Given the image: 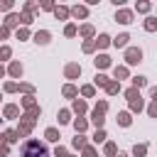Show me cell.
<instances>
[{
    "label": "cell",
    "mask_w": 157,
    "mask_h": 157,
    "mask_svg": "<svg viewBox=\"0 0 157 157\" xmlns=\"http://www.w3.org/2000/svg\"><path fill=\"white\" fill-rule=\"evenodd\" d=\"M22 157H47V150H44V145H39L37 140H29V142L22 147Z\"/></svg>",
    "instance_id": "1"
},
{
    "label": "cell",
    "mask_w": 157,
    "mask_h": 157,
    "mask_svg": "<svg viewBox=\"0 0 157 157\" xmlns=\"http://www.w3.org/2000/svg\"><path fill=\"white\" fill-rule=\"evenodd\" d=\"M125 61H128V64H137V61H142V52L135 49V47H130V49L125 52Z\"/></svg>",
    "instance_id": "2"
},
{
    "label": "cell",
    "mask_w": 157,
    "mask_h": 157,
    "mask_svg": "<svg viewBox=\"0 0 157 157\" xmlns=\"http://www.w3.org/2000/svg\"><path fill=\"white\" fill-rule=\"evenodd\" d=\"M115 20L123 22V25H128V22H132V12H130V10H120V12L115 15Z\"/></svg>",
    "instance_id": "3"
},
{
    "label": "cell",
    "mask_w": 157,
    "mask_h": 157,
    "mask_svg": "<svg viewBox=\"0 0 157 157\" xmlns=\"http://www.w3.org/2000/svg\"><path fill=\"white\" fill-rule=\"evenodd\" d=\"M78 74H81V66H78V64H69V66H66V76H69V78H76Z\"/></svg>",
    "instance_id": "4"
},
{
    "label": "cell",
    "mask_w": 157,
    "mask_h": 157,
    "mask_svg": "<svg viewBox=\"0 0 157 157\" xmlns=\"http://www.w3.org/2000/svg\"><path fill=\"white\" fill-rule=\"evenodd\" d=\"M86 12H88V10H86L83 5H76V7H71V15H74V17H86Z\"/></svg>",
    "instance_id": "5"
},
{
    "label": "cell",
    "mask_w": 157,
    "mask_h": 157,
    "mask_svg": "<svg viewBox=\"0 0 157 157\" xmlns=\"http://www.w3.org/2000/svg\"><path fill=\"white\" fill-rule=\"evenodd\" d=\"M34 42H37V44H47V42H49V32H37V34H34Z\"/></svg>",
    "instance_id": "6"
},
{
    "label": "cell",
    "mask_w": 157,
    "mask_h": 157,
    "mask_svg": "<svg viewBox=\"0 0 157 157\" xmlns=\"http://www.w3.org/2000/svg\"><path fill=\"white\" fill-rule=\"evenodd\" d=\"M105 91H108V93H118V91H120V81H108V83H105Z\"/></svg>",
    "instance_id": "7"
},
{
    "label": "cell",
    "mask_w": 157,
    "mask_h": 157,
    "mask_svg": "<svg viewBox=\"0 0 157 157\" xmlns=\"http://www.w3.org/2000/svg\"><path fill=\"white\" fill-rule=\"evenodd\" d=\"M128 39H130L128 34H118V37L113 39V44H115V47H125V44H128Z\"/></svg>",
    "instance_id": "8"
},
{
    "label": "cell",
    "mask_w": 157,
    "mask_h": 157,
    "mask_svg": "<svg viewBox=\"0 0 157 157\" xmlns=\"http://www.w3.org/2000/svg\"><path fill=\"white\" fill-rule=\"evenodd\" d=\"M96 44H98V47H108V44H110V37H108V34H98Z\"/></svg>",
    "instance_id": "9"
},
{
    "label": "cell",
    "mask_w": 157,
    "mask_h": 157,
    "mask_svg": "<svg viewBox=\"0 0 157 157\" xmlns=\"http://www.w3.org/2000/svg\"><path fill=\"white\" fill-rule=\"evenodd\" d=\"M108 64H110V59H108L105 54H101V56H96V66H101V69H103V66H108Z\"/></svg>",
    "instance_id": "10"
},
{
    "label": "cell",
    "mask_w": 157,
    "mask_h": 157,
    "mask_svg": "<svg viewBox=\"0 0 157 157\" xmlns=\"http://www.w3.org/2000/svg\"><path fill=\"white\" fill-rule=\"evenodd\" d=\"M10 74H12V76H22V66H20L17 61H12V64H10Z\"/></svg>",
    "instance_id": "11"
},
{
    "label": "cell",
    "mask_w": 157,
    "mask_h": 157,
    "mask_svg": "<svg viewBox=\"0 0 157 157\" xmlns=\"http://www.w3.org/2000/svg\"><path fill=\"white\" fill-rule=\"evenodd\" d=\"M20 110H17V105H5V118H15Z\"/></svg>",
    "instance_id": "12"
},
{
    "label": "cell",
    "mask_w": 157,
    "mask_h": 157,
    "mask_svg": "<svg viewBox=\"0 0 157 157\" xmlns=\"http://www.w3.org/2000/svg\"><path fill=\"white\" fill-rule=\"evenodd\" d=\"M125 76H128V69H125V66H115V78L120 81V78H125Z\"/></svg>",
    "instance_id": "13"
},
{
    "label": "cell",
    "mask_w": 157,
    "mask_h": 157,
    "mask_svg": "<svg viewBox=\"0 0 157 157\" xmlns=\"http://www.w3.org/2000/svg\"><path fill=\"white\" fill-rule=\"evenodd\" d=\"M54 15H56L59 20H64V17L69 15V10H66V7H54Z\"/></svg>",
    "instance_id": "14"
},
{
    "label": "cell",
    "mask_w": 157,
    "mask_h": 157,
    "mask_svg": "<svg viewBox=\"0 0 157 157\" xmlns=\"http://www.w3.org/2000/svg\"><path fill=\"white\" fill-rule=\"evenodd\" d=\"M93 123H96L98 128L103 125V113H101V110H93Z\"/></svg>",
    "instance_id": "15"
},
{
    "label": "cell",
    "mask_w": 157,
    "mask_h": 157,
    "mask_svg": "<svg viewBox=\"0 0 157 157\" xmlns=\"http://www.w3.org/2000/svg\"><path fill=\"white\" fill-rule=\"evenodd\" d=\"M118 123L120 125H130V113H120L118 115Z\"/></svg>",
    "instance_id": "16"
},
{
    "label": "cell",
    "mask_w": 157,
    "mask_h": 157,
    "mask_svg": "<svg viewBox=\"0 0 157 157\" xmlns=\"http://www.w3.org/2000/svg\"><path fill=\"white\" fill-rule=\"evenodd\" d=\"M47 140H52V142H56V140H59V132H56L54 128H49V130H47Z\"/></svg>",
    "instance_id": "17"
},
{
    "label": "cell",
    "mask_w": 157,
    "mask_h": 157,
    "mask_svg": "<svg viewBox=\"0 0 157 157\" xmlns=\"http://www.w3.org/2000/svg\"><path fill=\"white\" fill-rule=\"evenodd\" d=\"M78 32H81L83 37H91V34H93V27H91V25H83V27H81Z\"/></svg>",
    "instance_id": "18"
},
{
    "label": "cell",
    "mask_w": 157,
    "mask_h": 157,
    "mask_svg": "<svg viewBox=\"0 0 157 157\" xmlns=\"http://www.w3.org/2000/svg\"><path fill=\"white\" fill-rule=\"evenodd\" d=\"M74 110H76V113L81 115V113L86 110V103H83V101H76V103H74Z\"/></svg>",
    "instance_id": "19"
},
{
    "label": "cell",
    "mask_w": 157,
    "mask_h": 157,
    "mask_svg": "<svg viewBox=\"0 0 157 157\" xmlns=\"http://www.w3.org/2000/svg\"><path fill=\"white\" fill-rule=\"evenodd\" d=\"M17 137H20V135H17V130H10V132H5V140H7V142H15Z\"/></svg>",
    "instance_id": "20"
},
{
    "label": "cell",
    "mask_w": 157,
    "mask_h": 157,
    "mask_svg": "<svg viewBox=\"0 0 157 157\" xmlns=\"http://www.w3.org/2000/svg\"><path fill=\"white\" fill-rule=\"evenodd\" d=\"M20 22H22V25H29V22H32V15H29V12H22V15H20Z\"/></svg>",
    "instance_id": "21"
},
{
    "label": "cell",
    "mask_w": 157,
    "mask_h": 157,
    "mask_svg": "<svg viewBox=\"0 0 157 157\" xmlns=\"http://www.w3.org/2000/svg\"><path fill=\"white\" fill-rule=\"evenodd\" d=\"M17 22H20V15H15V12H12V15H7V25H10V27H12V25H17Z\"/></svg>",
    "instance_id": "22"
},
{
    "label": "cell",
    "mask_w": 157,
    "mask_h": 157,
    "mask_svg": "<svg viewBox=\"0 0 157 157\" xmlns=\"http://www.w3.org/2000/svg\"><path fill=\"white\" fill-rule=\"evenodd\" d=\"M145 27H147L150 32H155V27H157V22H155V17H147V22H145Z\"/></svg>",
    "instance_id": "23"
},
{
    "label": "cell",
    "mask_w": 157,
    "mask_h": 157,
    "mask_svg": "<svg viewBox=\"0 0 157 157\" xmlns=\"http://www.w3.org/2000/svg\"><path fill=\"white\" fill-rule=\"evenodd\" d=\"M130 108H132V110H140V108H142V98H135V101H130Z\"/></svg>",
    "instance_id": "24"
},
{
    "label": "cell",
    "mask_w": 157,
    "mask_h": 157,
    "mask_svg": "<svg viewBox=\"0 0 157 157\" xmlns=\"http://www.w3.org/2000/svg\"><path fill=\"white\" fill-rule=\"evenodd\" d=\"M74 147H86V140H83L81 135H76V137H74Z\"/></svg>",
    "instance_id": "25"
},
{
    "label": "cell",
    "mask_w": 157,
    "mask_h": 157,
    "mask_svg": "<svg viewBox=\"0 0 157 157\" xmlns=\"http://www.w3.org/2000/svg\"><path fill=\"white\" fill-rule=\"evenodd\" d=\"M145 152H147V147H145V145H135V157H142Z\"/></svg>",
    "instance_id": "26"
},
{
    "label": "cell",
    "mask_w": 157,
    "mask_h": 157,
    "mask_svg": "<svg viewBox=\"0 0 157 157\" xmlns=\"http://www.w3.org/2000/svg\"><path fill=\"white\" fill-rule=\"evenodd\" d=\"M96 83H98V86H105V83H108V76L98 74V76H96Z\"/></svg>",
    "instance_id": "27"
},
{
    "label": "cell",
    "mask_w": 157,
    "mask_h": 157,
    "mask_svg": "<svg viewBox=\"0 0 157 157\" xmlns=\"http://www.w3.org/2000/svg\"><path fill=\"white\" fill-rule=\"evenodd\" d=\"M132 83H135V88H140V86H145L147 81H145V76H137V78H132Z\"/></svg>",
    "instance_id": "28"
},
{
    "label": "cell",
    "mask_w": 157,
    "mask_h": 157,
    "mask_svg": "<svg viewBox=\"0 0 157 157\" xmlns=\"http://www.w3.org/2000/svg\"><path fill=\"white\" fill-rule=\"evenodd\" d=\"M74 125H76V132H83L86 130V120H76Z\"/></svg>",
    "instance_id": "29"
},
{
    "label": "cell",
    "mask_w": 157,
    "mask_h": 157,
    "mask_svg": "<svg viewBox=\"0 0 157 157\" xmlns=\"http://www.w3.org/2000/svg\"><path fill=\"white\" fill-rule=\"evenodd\" d=\"M64 32H66V37H74V34H76V27H74V25H66Z\"/></svg>",
    "instance_id": "30"
},
{
    "label": "cell",
    "mask_w": 157,
    "mask_h": 157,
    "mask_svg": "<svg viewBox=\"0 0 157 157\" xmlns=\"http://www.w3.org/2000/svg\"><path fill=\"white\" fill-rule=\"evenodd\" d=\"M64 96H76V88L74 86H64Z\"/></svg>",
    "instance_id": "31"
},
{
    "label": "cell",
    "mask_w": 157,
    "mask_h": 157,
    "mask_svg": "<svg viewBox=\"0 0 157 157\" xmlns=\"http://www.w3.org/2000/svg\"><path fill=\"white\" fill-rule=\"evenodd\" d=\"M128 98H130V101H135V98H140V93H137V88H130V91H128Z\"/></svg>",
    "instance_id": "32"
},
{
    "label": "cell",
    "mask_w": 157,
    "mask_h": 157,
    "mask_svg": "<svg viewBox=\"0 0 157 157\" xmlns=\"http://www.w3.org/2000/svg\"><path fill=\"white\" fill-rule=\"evenodd\" d=\"M59 123H69V110H61L59 113Z\"/></svg>",
    "instance_id": "33"
},
{
    "label": "cell",
    "mask_w": 157,
    "mask_h": 157,
    "mask_svg": "<svg viewBox=\"0 0 157 157\" xmlns=\"http://www.w3.org/2000/svg\"><path fill=\"white\" fill-rule=\"evenodd\" d=\"M7 56H10V47H2L0 49V59H7Z\"/></svg>",
    "instance_id": "34"
},
{
    "label": "cell",
    "mask_w": 157,
    "mask_h": 157,
    "mask_svg": "<svg viewBox=\"0 0 157 157\" xmlns=\"http://www.w3.org/2000/svg\"><path fill=\"white\" fill-rule=\"evenodd\" d=\"M93 140H96V142H103V140H105V132H103V130H98V132H96V137H93Z\"/></svg>",
    "instance_id": "35"
},
{
    "label": "cell",
    "mask_w": 157,
    "mask_h": 157,
    "mask_svg": "<svg viewBox=\"0 0 157 157\" xmlns=\"http://www.w3.org/2000/svg\"><path fill=\"white\" fill-rule=\"evenodd\" d=\"M10 7H12L10 0H0V10H10Z\"/></svg>",
    "instance_id": "36"
},
{
    "label": "cell",
    "mask_w": 157,
    "mask_h": 157,
    "mask_svg": "<svg viewBox=\"0 0 157 157\" xmlns=\"http://www.w3.org/2000/svg\"><path fill=\"white\" fill-rule=\"evenodd\" d=\"M137 10H140V12H147V10H150V2H140Z\"/></svg>",
    "instance_id": "37"
},
{
    "label": "cell",
    "mask_w": 157,
    "mask_h": 157,
    "mask_svg": "<svg viewBox=\"0 0 157 157\" xmlns=\"http://www.w3.org/2000/svg\"><path fill=\"white\" fill-rule=\"evenodd\" d=\"M105 152H108V155H115V145L108 142V145H105Z\"/></svg>",
    "instance_id": "38"
},
{
    "label": "cell",
    "mask_w": 157,
    "mask_h": 157,
    "mask_svg": "<svg viewBox=\"0 0 157 157\" xmlns=\"http://www.w3.org/2000/svg\"><path fill=\"white\" fill-rule=\"evenodd\" d=\"M17 39H27V29H17Z\"/></svg>",
    "instance_id": "39"
},
{
    "label": "cell",
    "mask_w": 157,
    "mask_h": 157,
    "mask_svg": "<svg viewBox=\"0 0 157 157\" xmlns=\"http://www.w3.org/2000/svg\"><path fill=\"white\" fill-rule=\"evenodd\" d=\"M93 47H96L93 42H86V44H83V52H93Z\"/></svg>",
    "instance_id": "40"
},
{
    "label": "cell",
    "mask_w": 157,
    "mask_h": 157,
    "mask_svg": "<svg viewBox=\"0 0 157 157\" xmlns=\"http://www.w3.org/2000/svg\"><path fill=\"white\" fill-rule=\"evenodd\" d=\"M83 96H93V86H83Z\"/></svg>",
    "instance_id": "41"
},
{
    "label": "cell",
    "mask_w": 157,
    "mask_h": 157,
    "mask_svg": "<svg viewBox=\"0 0 157 157\" xmlns=\"http://www.w3.org/2000/svg\"><path fill=\"white\" fill-rule=\"evenodd\" d=\"M83 157H96V152H93L91 147H86V150H83Z\"/></svg>",
    "instance_id": "42"
},
{
    "label": "cell",
    "mask_w": 157,
    "mask_h": 157,
    "mask_svg": "<svg viewBox=\"0 0 157 157\" xmlns=\"http://www.w3.org/2000/svg\"><path fill=\"white\" fill-rule=\"evenodd\" d=\"M5 91H17V83H5Z\"/></svg>",
    "instance_id": "43"
},
{
    "label": "cell",
    "mask_w": 157,
    "mask_h": 157,
    "mask_svg": "<svg viewBox=\"0 0 157 157\" xmlns=\"http://www.w3.org/2000/svg\"><path fill=\"white\" fill-rule=\"evenodd\" d=\"M7 37V27H0V39H5Z\"/></svg>",
    "instance_id": "44"
},
{
    "label": "cell",
    "mask_w": 157,
    "mask_h": 157,
    "mask_svg": "<svg viewBox=\"0 0 157 157\" xmlns=\"http://www.w3.org/2000/svg\"><path fill=\"white\" fill-rule=\"evenodd\" d=\"M7 155V147H0V157H5Z\"/></svg>",
    "instance_id": "45"
},
{
    "label": "cell",
    "mask_w": 157,
    "mask_h": 157,
    "mask_svg": "<svg viewBox=\"0 0 157 157\" xmlns=\"http://www.w3.org/2000/svg\"><path fill=\"white\" fill-rule=\"evenodd\" d=\"M0 145H5V135L2 132H0Z\"/></svg>",
    "instance_id": "46"
},
{
    "label": "cell",
    "mask_w": 157,
    "mask_h": 157,
    "mask_svg": "<svg viewBox=\"0 0 157 157\" xmlns=\"http://www.w3.org/2000/svg\"><path fill=\"white\" fill-rule=\"evenodd\" d=\"M115 157H128V155H123V152H118V155H115Z\"/></svg>",
    "instance_id": "47"
},
{
    "label": "cell",
    "mask_w": 157,
    "mask_h": 157,
    "mask_svg": "<svg viewBox=\"0 0 157 157\" xmlns=\"http://www.w3.org/2000/svg\"><path fill=\"white\" fill-rule=\"evenodd\" d=\"M2 74H5V69H2V66H0V76H2Z\"/></svg>",
    "instance_id": "48"
}]
</instances>
